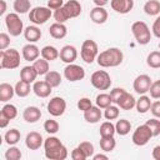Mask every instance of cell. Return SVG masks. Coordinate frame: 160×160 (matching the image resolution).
Returning a JSON list of instances; mask_svg holds the SVG:
<instances>
[{
    "label": "cell",
    "mask_w": 160,
    "mask_h": 160,
    "mask_svg": "<svg viewBox=\"0 0 160 160\" xmlns=\"http://www.w3.org/2000/svg\"><path fill=\"white\" fill-rule=\"evenodd\" d=\"M45 156L50 160H64L68 158V149L55 136H49L44 140Z\"/></svg>",
    "instance_id": "6da1fadb"
},
{
    "label": "cell",
    "mask_w": 160,
    "mask_h": 160,
    "mask_svg": "<svg viewBox=\"0 0 160 160\" xmlns=\"http://www.w3.org/2000/svg\"><path fill=\"white\" fill-rule=\"evenodd\" d=\"M122 60H124V54L118 48L106 49V50L101 51L96 58V61H98L99 66H101V68H115V66H119L122 62Z\"/></svg>",
    "instance_id": "7a4b0ae2"
},
{
    "label": "cell",
    "mask_w": 160,
    "mask_h": 160,
    "mask_svg": "<svg viewBox=\"0 0 160 160\" xmlns=\"http://www.w3.org/2000/svg\"><path fill=\"white\" fill-rule=\"evenodd\" d=\"M0 58L1 62L0 66L1 69H16L20 65V52L16 49H6L0 51Z\"/></svg>",
    "instance_id": "3957f363"
},
{
    "label": "cell",
    "mask_w": 160,
    "mask_h": 160,
    "mask_svg": "<svg viewBox=\"0 0 160 160\" xmlns=\"http://www.w3.org/2000/svg\"><path fill=\"white\" fill-rule=\"evenodd\" d=\"M131 32H132L136 42L140 45H146L151 40L150 29L144 21H135L131 25Z\"/></svg>",
    "instance_id": "277c9868"
},
{
    "label": "cell",
    "mask_w": 160,
    "mask_h": 160,
    "mask_svg": "<svg viewBox=\"0 0 160 160\" xmlns=\"http://www.w3.org/2000/svg\"><path fill=\"white\" fill-rule=\"evenodd\" d=\"M80 55L81 59L86 62V64H92L94 60H96L98 55H99V49H98V44L94 40H85L81 45L80 49Z\"/></svg>",
    "instance_id": "5b68a950"
},
{
    "label": "cell",
    "mask_w": 160,
    "mask_h": 160,
    "mask_svg": "<svg viewBox=\"0 0 160 160\" xmlns=\"http://www.w3.org/2000/svg\"><path fill=\"white\" fill-rule=\"evenodd\" d=\"M5 25L11 36H19L24 31V24L18 12H10L5 16Z\"/></svg>",
    "instance_id": "8992f818"
},
{
    "label": "cell",
    "mask_w": 160,
    "mask_h": 160,
    "mask_svg": "<svg viewBox=\"0 0 160 160\" xmlns=\"http://www.w3.org/2000/svg\"><path fill=\"white\" fill-rule=\"evenodd\" d=\"M51 16H52L51 9H49L48 6H36L31 9L29 12V20L35 25L45 24Z\"/></svg>",
    "instance_id": "52a82bcc"
},
{
    "label": "cell",
    "mask_w": 160,
    "mask_h": 160,
    "mask_svg": "<svg viewBox=\"0 0 160 160\" xmlns=\"http://www.w3.org/2000/svg\"><path fill=\"white\" fill-rule=\"evenodd\" d=\"M90 82L98 90H108L111 86V78L105 70H98L92 72Z\"/></svg>",
    "instance_id": "ba28073f"
},
{
    "label": "cell",
    "mask_w": 160,
    "mask_h": 160,
    "mask_svg": "<svg viewBox=\"0 0 160 160\" xmlns=\"http://www.w3.org/2000/svg\"><path fill=\"white\" fill-rule=\"evenodd\" d=\"M151 138H152V132H151L150 128H149L146 124H144V125L138 126V128L134 130L131 140H132V142H134L135 145H138V146H144V145H146V144L149 142V140H150Z\"/></svg>",
    "instance_id": "9c48e42d"
},
{
    "label": "cell",
    "mask_w": 160,
    "mask_h": 160,
    "mask_svg": "<svg viewBox=\"0 0 160 160\" xmlns=\"http://www.w3.org/2000/svg\"><path fill=\"white\" fill-rule=\"evenodd\" d=\"M64 76H65L66 80H69L71 82L79 81V80H82L85 78V70L80 65L68 64L64 69Z\"/></svg>",
    "instance_id": "30bf717a"
},
{
    "label": "cell",
    "mask_w": 160,
    "mask_h": 160,
    "mask_svg": "<svg viewBox=\"0 0 160 160\" xmlns=\"http://www.w3.org/2000/svg\"><path fill=\"white\" fill-rule=\"evenodd\" d=\"M66 110V101L60 98L55 96L49 100L48 102V112L52 116H61Z\"/></svg>",
    "instance_id": "8fae6325"
},
{
    "label": "cell",
    "mask_w": 160,
    "mask_h": 160,
    "mask_svg": "<svg viewBox=\"0 0 160 160\" xmlns=\"http://www.w3.org/2000/svg\"><path fill=\"white\" fill-rule=\"evenodd\" d=\"M151 84H152L151 78L149 75H146V74H141L134 80L132 86H134L135 92H138L139 95H144V94H146L149 91Z\"/></svg>",
    "instance_id": "7c38bea8"
},
{
    "label": "cell",
    "mask_w": 160,
    "mask_h": 160,
    "mask_svg": "<svg viewBox=\"0 0 160 160\" xmlns=\"http://www.w3.org/2000/svg\"><path fill=\"white\" fill-rule=\"evenodd\" d=\"M44 144V139L40 132L38 131H30L25 138V145L29 150H38Z\"/></svg>",
    "instance_id": "4fadbf2b"
},
{
    "label": "cell",
    "mask_w": 160,
    "mask_h": 160,
    "mask_svg": "<svg viewBox=\"0 0 160 160\" xmlns=\"http://www.w3.org/2000/svg\"><path fill=\"white\" fill-rule=\"evenodd\" d=\"M110 6L119 14H128L134 8V0H110Z\"/></svg>",
    "instance_id": "5bb4252c"
},
{
    "label": "cell",
    "mask_w": 160,
    "mask_h": 160,
    "mask_svg": "<svg viewBox=\"0 0 160 160\" xmlns=\"http://www.w3.org/2000/svg\"><path fill=\"white\" fill-rule=\"evenodd\" d=\"M59 58L61 61H64L66 64H72L78 58V50L72 45H65L61 48Z\"/></svg>",
    "instance_id": "9a60e30c"
},
{
    "label": "cell",
    "mask_w": 160,
    "mask_h": 160,
    "mask_svg": "<svg viewBox=\"0 0 160 160\" xmlns=\"http://www.w3.org/2000/svg\"><path fill=\"white\" fill-rule=\"evenodd\" d=\"M40 54H41V50H39V48L31 42L24 45L21 50V55L26 61H35L36 59H39Z\"/></svg>",
    "instance_id": "2e32d148"
},
{
    "label": "cell",
    "mask_w": 160,
    "mask_h": 160,
    "mask_svg": "<svg viewBox=\"0 0 160 160\" xmlns=\"http://www.w3.org/2000/svg\"><path fill=\"white\" fill-rule=\"evenodd\" d=\"M62 8H64V10H65V12H66L69 19L78 18L81 14V4L78 0H68L64 4Z\"/></svg>",
    "instance_id": "e0dca14e"
},
{
    "label": "cell",
    "mask_w": 160,
    "mask_h": 160,
    "mask_svg": "<svg viewBox=\"0 0 160 160\" xmlns=\"http://www.w3.org/2000/svg\"><path fill=\"white\" fill-rule=\"evenodd\" d=\"M51 86L45 81V80H41V81H35L34 85H32V91L36 96L39 98H48L50 94H51Z\"/></svg>",
    "instance_id": "ac0fdd59"
},
{
    "label": "cell",
    "mask_w": 160,
    "mask_h": 160,
    "mask_svg": "<svg viewBox=\"0 0 160 160\" xmlns=\"http://www.w3.org/2000/svg\"><path fill=\"white\" fill-rule=\"evenodd\" d=\"M108 11L104 9V6H95L90 11V19L95 24H104L108 20Z\"/></svg>",
    "instance_id": "d6986e66"
},
{
    "label": "cell",
    "mask_w": 160,
    "mask_h": 160,
    "mask_svg": "<svg viewBox=\"0 0 160 160\" xmlns=\"http://www.w3.org/2000/svg\"><path fill=\"white\" fill-rule=\"evenodd\" d=\"M49 34L51 38L54 39H64L68 34V28L62 24V22H54L52 25H50L49 28Z\"/></svg>",
    "instance_id": "ffe728a7"
},
{
    "label": "cell",
    "mask_w": 160,
    "mask_h": 160,
    "mask_svg": "<svg viewBox=\"0 0 160 160\" xmlns=\"http://www.w3.org/2000/svg\"><path fill=\"white\" fill-rule=\"evenodd\" d=\"M22 118L26 122H30V124H34L38 120H40L41 118V111L39 108L36 106H28L24 112H22Z\"/></svg>",
    "instance_id": "44dd1931"
},
{
    "label": "cell",
    "mask_w": 160,
    "mask_h": 160,
    "mask_svg": "<svg viewBox=\"0 0 160 160\" xmlns=\"http://www.w3.org/2000/svg\"><path fill=\"white\" fill-rule=\"evenodd\" d=\"M101 116H102V112L99 106H91L89 110L84 111V119L86 122H90V124L99 122L101 120Z\"/></svg>",
    "instance_id": "7402d4cb"
},
{
    "label": "cell",
    "mask_w": 160,
    "mask_h": 160,
    "mask_svg": "<svg viewBox=\"0 0 160 160\" xmlns=\"http://www.w3.org/2000/svg\"><path fill=\"white\" fill-rule=\"evenodd\" d=\"M116 105L120 106V109H122V110H131L136 105V99L131 94H129L128 91H125L121 95V98L119 99V101H118Z\"/></svg>",
    "instance_id": "603a6c76"
},
{
    "label": "cell",
    "mask_w": 160,
    "mask_h": 160,
    "mask_svg": "<svg viewBox=\"0 0 160 160\" xmlns=\"http://www.w3.org/2000/svg\"><path fill=\"white\" fill-rule=\"evenodd\" d=\"M24 38L29 41V42H36L40 40L41 38V30L35 26V25H31V26H28L25 30H24Z\"/></svg>",
    "instance_id": "cb8c5ba5"
},
{
    "label": "cell",
    "mask_w": 160,
    "mask_h": 160,
    "mask_svg": "<svg viewBox=\"0 0 160 160\" xmlns=\"http://www.w3.org/2000/svg\"><path fill=\"white\" fill-rule=\"evenodd\" d=\"M38 76V72L35 70V68L31 65V66H24L20 71V79L31 84V82H35V79Z\"/></svg>",
    "instance_id": "d4e9b609"
},
{
    "label": "cell",
    "mask_w": 160,
    "mask_h": 160,
    "mask_svg": "<svg viewBox=\"0 0 160 160\" xmlns=\"http://www.w3.org/2000/svg\"><path fill=\"white\" fill-rule=\"evenodd\" d=\"M15 94V88H12L10 84L8 82H2L0 84V101L6 102L9 101Z\"/></svg>",
    "instance_id": "484cf974"
},
{
    "label": "cell",
    "mask_w": 160,
    "mask_h": 160,
    "mask_svg": "<svg viewBox=\"0 0 160 160\" xmlns=\"http://www.w3.org/2000/svg\"><path fill=\"white\" fill-rule=\"evenodd\" d=\"M151 104H152V102H151L150 98L146 96V95L144 94V95H141V96L136 100V105H135V108H136L138 112H140V114H145V112H148V111L150 110Z\"/></svg>",
    "instance_id": "4316f807"
},
{
    "label": "cell",
    "mask_w": 160,
    "mask_h": 160,
    "mask_svg": "<svg viewBox=\"0 0 160 160\" xmlns=\"http://www.w3.org/2000/svg\"><path fill=\"white\" fill-rule=\"evenodd\" d=\"M59 54H60V51L55 46H51V45H46L41 49V58H44L48 61L56 60L59 58Z\"/></svg>",
    "instance_id": "83f0119b"
},
{
    "label": "cell",
    "mask_w": 160,
    "mask_h": 160,
    "mask_svg": "<svg viewBox=\"0 0 160 160\" xmlns=\"http://www.w3.org/2000/svg\"><path fill=\"white\" fill-rule=\"evenodd\" d=\"M32 66L35 68L38 75H46V74L50 71V70H49V69H50V66H49V61L45 60L44 58H41V59H36V60L34 61Z\"/></svg>",
    "instance_id": "f1b7e54d"
},
{
    "label": "cell",
    "mask_w": 160,
    "mask_h": 160,
    "mask_svg": "<svg viewBox=\"0 0 160 160\" xmlns=\"http://www.w3.org/2000/svg\"><path fill=\"white\" fill-rule=\"evenodd\" d=\"M115 130H116V132H118L119 135H121V136L128 135V134L130 132V130H131V124H130V121L126 120V119H120V120H118L116 124H115Z\"/></svg>",
    "instance_id": "f546056e"
},
{
    "label": "cell",
    "mask_w": 160,
    "mask_h": 160,
    "mask_svg": "<svg viewBox=\"0 0 160 160\" xmlns=\"http://www.w3.org/2000/svg\"><path fill=\"white\" fill-rule=\"evenodd\" d=\"M116 146V141L114 139V136H101L100 138V148L102 151L110 152L115 149Z\"/></svg>",
    "instance_id": "4dcf8cb0"
},
{
    "label": "cell",
    "mask_w": 160,
    "mask_h": 160,
    "mask_svg": "<svg viewBox=\"0 0 160 160\" xmlns=\"http://www.w3.org/2000/svg\"><path fill=\"white\" fill-rule=\"evenodd\" d=\"M144 11H145V14H148L150 16L158 15L160 12V1H158V0L146 1L145 5H144Z\"/></svg>",
    "instance_id": "1f68e13d"
},
{
    "label": "cell",
    "mask_w": 160,
    "mask_h": 160,
    "mask_svg": "<svg viewBox=\"0 0 160 160\" xmlns=\"http://www.w3.org/2000/svg\"><path fill=\"white\" fill-rule=\"evenodd\" d=\"M15 94L19 96V98H25L30 94V84L24 81V80H20L15 84Z\"/></svg>",
    "instance_id": "d6a6232c"
},
{
    "label": "cell",
    "mask_w": 160,
    "mask_h": 160,
    "mask_svg": "<svg viewBox=\"0 0 160 160\" xmlns=\"http://www.w3.org/2000/svg\"><path fill=\"white\" fill-rule=\"evenodd\" d=\"M45 81L51 86V88H56L61 84V75L58 71L50 70L46 75H45Z\"/></svg>",
    "instance_id": "836d02e7"
},
{
    "label": "cell",
    "mask_w": 160,
    "mask_h": 160,
    "mask_svg": "<svg viewBox=\"0 0 160 160\" xmlns=\"http://www.w3.org/2000/svg\"><path fill=\"white\" fill-rule=\"evenodd\" d=\"M12 8L18 14H26L28 11H30L31 4H30V0H15L12 4Z\"/></svg>",
    "instance_id": "e575fe53"
},
{
    "label": "cell",
    "mask_w": 160,
    "mask_h": 160,
    "mask_svg": "<svg viewBox=\"0 0 160 160\" xmlns=\"http://www.w3.org/2000/svg\"><path fill=\"white\" fill-rule=\"evenodd\" d=\"M20 136H21V135H20V131H19L18 129H10V130L6 131L4 139H5V142H6L8 145H15V144L19 142Z\"/></svg>",
    "instance_id": "d590c367"
},
{
    "label": "cell",
    "mask_w": 160,
    "mask_h": 160,
    "mask_svg": "<svg viewBox=\"0 0 160 160\" xmlns=\"http://www.w3.org/2000/svg\"><path fill=\"white\" fill-rule=\"evenodd\" d=\"M100 136H114V134L116 132L115 130V125L109 120V121H104L100 125Z\"/></svg>",
    "instance_id": "8d00e7d4"
},
{
    "label": "cell",
    "mask_w": 160,
    "mask_h": 160,
    "mask_svg": "<svg viewBox=\"0 0 160 160\" xmlns=\"http://www.w3.org/2000/svg\"><path fill=\"white\" fill-rule=\"evenodd\" d=\"M95 101H96V106H99L100 109H106L108 106H110L112 104V100H111L110 94H105V92L99 94L96 96V100Z\"/></svg>",
    "instance_id": "74e56055"
},
{
    "label": "cell",
    "mask_w": 160,
    "mask_h": 160,
    "mask_svg": "<svg viewBox=\"0 0 160 160\" xmlns=\"http://www.w3.org/2000/svg\"><path fill=\"white\" fill-rule=\"evenodd\" d=\"M146 64L148 66L152 69H159L160 68V51H151L146 58Z\"/></svg>",
    "instance_id": "f35d334b"
},
{
    "label": "cell",
    "mask_w": 160,
    "mask_h": 160,
    "mask_svg": "<svg viewBox=\"0 0 160 160\" xmlns=\"http://www.w3.org/2000/svg\"><path fill=\"white\" fill-rule=\"evenodd\" d=\"M0 112L4 114L9 120H12V119H15V118L18 116V109H16V106L12 105V104H5V105L2 106V109H1Z\"/></svg>",
    "instance_id": "ab89813d"
},
{
    "label": "cell",
    "mask_w": 160,
    "mask_h": 160,
    "mask_svg": "<svg viewBox=\"0 0 160 160\" xmlns=\"http://www.w3.org/2000/svg\"><path fill=\"white\" fill-rule=\"evenodd\" d=\"M5 159L6 160H20L21 159V151L14 145H10V148L5 152Z\"/></svg>",
    "instance_id": "60d3db41"
},
{
    "label": "cell",
    "mask_w": 160,
    "mask_h": 160,
    "mask_svg": "<svg viewBox=\"0 0 160 160\" xmlns=\"http://www.w3.org/2000/svg\"><path fill=\"white\" fill-rule=\"evenodd\" d=\"M119 112H120V110H119V108L118 106H115V105H110V106H108L106 109H105V111H104V116H105V119L106 120H115V119H118L119 118Z\"/></svg>",
    "instance_id": "b9f144b4"
},
{
    "label": "cell",
    "mask_w": 160,
    "mask_h": 160,
    "mask_svg": "<svg viewBox=\"0 0 160 160\" xmlns=\"http://www.w3.org/2000/svg\"><path fill=\"white\" fill-rule=\"evenodd\" d=\"M59 122L56 121V120H52V119H49V120H46L45 122H44V130L48 132V134H50V135H52V134H56L58 131H59Z\"/></svg>",
    "instance_id": "7bdbcfd3"
},
{
    "label": "cell",
    "mask_w": 160,
    "mask_h": 160,
    "mask_svg": "<svg viewBox=\"0 0 160 160\" xmlns=\"http://www.w3.org/2000/svg\"><path fill=\"white\" fill-rule=\"evenodd\" d=\"M78 148L84 152V155L88 158H91L94 155V145L90 142V141H82L78 145Z\"/></svg>",
    "instance_id": "ee69618b"
},
{
    "label": "cell",
    "mask_w": 160,
    "mask_h": 160,
    "mask_svg": "<svg viewBox=\"0 0 160 160\" xmlns=\"http://www.w3.org/2000/svg\"><path fill=\"white\" fill-rule=\"evenodd\" d=\"M145 124L150 128V130L152 132V136L160 135V120H158V119H150Z\"/></svg>",
    "instance_id": "f6af8a7d"
},
{
    "label": "cell",
    "mask_w": 160,
    "mask_h": 160,
    "mask_svg": "<svg viewBox=\"0 0 160 160\" xmlns=\"http://www.w3.org/2000/svg\"><path fill=\"white\" fill-rule=\"evenodd\" d=\"M64 6V5H62ZM59 8V9H56V10H54V14H52V16H54V19H55V21L56 22H65L66 20H69V18H68V15H66V12H65V10H64V8Z\"/></svg>",
    "instance_id": "bcb514c9"
},
{
    "label": "cell",
    "mask_w": 160,
    "mask_h": 160,
    "mask_svg": "<svg viewBox=\"0 0 160 160\" xmlns=\"http://www.w3.org/2000/svg\"><path fill=\"white\" fill-rule=\"evenodd\" d=\"M149 92L152 99H160V80H156L151 84Z\"/></svg>",
    "instance_id": "7dc6e473"
},
{
    "label": "cell",
    "mask_w": 160,
    "mask_h": 160,
    "mask_svg": "<svg viewBox=\"0 0 160 160\" xmlns=\"http://www.w3.org/2000/svg\"><path fill=\"white\" fill-rule=\"evenodd\" d=\"M125 91H126V90L122 89V88H115V89H112V90L110 91V96H111L112 102H114V104H118L119 99L121 98V95H122Z\"/></svg>",
    "instance_id": "c3c4849f"
},
{
    "label": "cell",
    "mask_w": 160,
    "mask_h": 160,
    "mask_svg": "<svg viewBox=\"0 0 160 160\" xmlns=\"http://www.w3.org/2000/svg\"><path fill=\"white\" fill-rule=\"evenodd\" d=\"M91 106H92V102H91V100H90L89 98H81V99L78 101V108H79V110H81V111H86V110H89Z\"/></svg>",
    "instance_id": "681fc988"
},
{
    "label": "cell",
    "mask_w": 160,
    "mask_h": 160,
    "mask_svg": "<svg viewBox=\"0 0 160 160\" xmlns=\"http://www.w3.org/2000/svg\"><path fill=\"white\" fill-rule=\"evenodd\" d=\"M10 45V36L6 32L0 34V50H6Z\"/></svg>",
    "instance_id": "f907efd6"
},
{
    "label": "cell",
    "mask_w": 160,
    "mask_h": 160,
    "mask_svg": "<svg viewBox=\"0 0 160 160\" xmlns=\"http://www.w3.org/2000/svg\"><path fill=\"white\" fill-rule=\"evenodd\" d=\"M70 156H71L72 160H85V159H86V156L84 155V152H82L79 148H75V149L71 151Z\"/></svg>",
    "instance_id": "816d5d0a"
},
{
    "label": "cell",
    "mask_w": 160,
    "mask_h": 160,
    "mask_svg": "<svg viewBox=\"0 0 160 160\" xmlns=\"http://www.w3.org/2000/svg\"><path fill=\"white\" fill-rule=\"evenodd\" d=\"M150 111H151V114H152L155 118L160 119V100H156V101H154V102L151 104Z\"/></svg>",
    "instance_id": "f5cc1de1"
},
{
    "label": "cell",
    "mask_w": 160,
    "mask_h": 160,
    "mask_svg": "<svg viewBox=\"0 0 160 160\" xmlns=\"http://www.w3.org/2000/svg\"><path fill=\"white\" fill-rule=\"evenodd\" d=\"M64 0H49L48 1V8L51 9V10H56L59 8H61L64 5Z\"/></svg>",
    "instance_id": "db71d44e"
},
{
    "label": "cell",
    "mask_w": 160,
    "mask_h": 160,
    "mask_svg": "<svg viewBox=\"0 0 160 160\" xmlns=\"http://www.w3.org/2000/svg\"><path fill=\"white\" fill-rule=\"evenodd\" d=\"M152 34L156 36V38H159L160 39V16H158L156 19H155V21H154V24H152Z\"/></svg>",
    "instance_id": "11a10c76"
},
{
    "label": "cell",
    "mask_w": 160,
    "mask_h": 160,
    "mask_svg": "<svg viewBox=\"0 0 160 160\" xmlns=\"http://www.w3.org/2000/svg\"><path fill=\"white\" fill-rule=\"evenodd\" d=\"M9 122H10V120H9L4 114H1V112H0V128H1V129L6 128Z\"/></svg>",
    "instance_id": "9f6ffc18"
},
{
    "label": "cell",
    "mask_w": 160,
    "mask_h": 160,
    "mask_svg": "<svg viewBox=\"0 0 160 160\" xmlns=\"http://www.w3.org/2000/svg\"><path fill=\"white\" fill-rule=\"evenodd\" d=\"M152 158L155 160H160V145H156L154 149H152V152H151Z\"/></svg>",
    "instance_id": "6f0895ef"
},
{
    "label": "cell",
    "mask_w": 160,
    "mask_h": 160,
    "mask_svg": "<svg viewBox=\"0 0 160 160\" xmlns=\"http://www.w3.org/2000/svg\"><path fill=\"white\" fill-rule=\"evenodd\" d=\"M92 1L96 6H105L109 2V0H92Z\"/></svg>",
    "instance_id": "680465c9"
},
{
    "label": "cell",
    "mask_w": 160,
    "mask_h": 160,
    "mask_svg": "<svg viewBox=\"0 0 160 160\" xmlns=\"http://www.w3.org/2000/svg\"><path fill=\"white\" fill-rule=\"evenodd\" d=\"M0 5H1L0 15H4V14H5V11H6V2H5V0H0Z\"/></svg>",
    "instance_id": "91938a15"
},
{
    "label": "cell",
    "mask_w": 160,
    "mask_h": 160,
    "mask_svg": "<svg viewBox=\"0 0 160 160\" xmlns=\"http://www.w3.org/2000/svg\"><path fill=\"white\" fill-rule=\"evenodd\" d=\"M92 159L94 160H100V159H104V160H108V155H104V154H96V155H92Z\"/></svg>",
    "instance_id": "94428289"
}]
</instances>
